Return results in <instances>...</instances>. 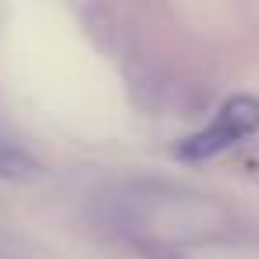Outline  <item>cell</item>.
Masks as SVG:
<instances>
[{
	"instance_id": "cell-1",
	"label": "cell",
	"mask_w": 259,
	"mask_h": 259,
	"mask_svg": "<svg viewBox=\"0 0 259 259\" xmlns=\"http://www.w3.org/2000/svg\"><path fill=\"white\" fill-rule=\"evenodd\" d=\"M259 128V100L255 96H234L220 107V114L202 128L195 132L192 139H185L178 146V156L185 160H209L217 153H224L227 146L241 142L245 135H252Z\"/></svg>"
},
{
	"instance_id": "cell-2",
	"label": "cell",
	"mask_w": 259,
	"mask_h": 259,
	"mask_svg": "<svg viewBox=\"0 0 259 259\" xmlns=\"http://www.w3.org/2000/svg\"><path fill=\"white\" fill-rule=\"evenodd\" d=\"M39 174H43V167H39V160L29 149L15 146L11 139H0V178H8V181H36Z\"/></svg>"
}]
</instances>
